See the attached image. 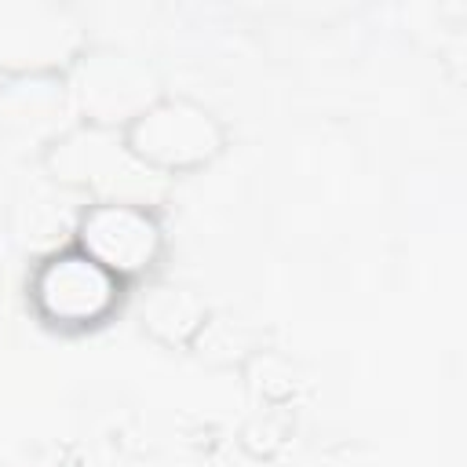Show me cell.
Returning <instances> with one entry per match:
<instances>
[{"label":"cell","mask_w":467,"mask_h":467,"mask_svg":"<svg viewBox=\"0 0 467 467\" xmlns=\"http://www.w3.org/2000/svg\"><path fill=\"white\" fill-rule=\"evenodd\" d=\"M40 164L47 182L66 193H84L88 201H128L146 204L164 193V175L150 171L124 142L117 128L73 124L51 146L40 150Z\"/></svg>","instance_id":"cell-1"},{"label":"cell","mask_w":467,"mask_h":467,"mask_svg":"<svg viewBox=\"0 0 467 467\" xmlns=\"http://www.w3.org/2000/svg\"><path fill=\"white\" fill-rule=\"evenodd\" d=\"M66 84L80 124L117 131H124L142 109H150L164 95L161 77L146 58L109 44H88L66 69Z\"/></svg>","instance_id":"cell-2"},{"label":"cell","mask_w":467,"mask_h":467,"mask_svg":"<svg viewBox=\"0 0 467 467\" xmlns=\"http://www.w3.org/2000/svg\"><path fill=\"white\" fill-rule=\"evenodd\" d=\"M124 142L150 171L168 179L212 164L226 146V128L204 102L161 95L124 128Z\"/></svg>","instance_id":"cell-3"},{"label":"cell","mask_w":467,"mask_h":467,"mask_svg":"<svg viewBox=\"0 0 467 467\" xmlns=\"http://www.w3.org/2000/svg\"><path fill=\"white\" fill-rule=\"evenodd\" d=\"M124 296V281L95 263L77 244L40 255L29 274V306L51 328H95L102 325Z\"/></svg>","instance_id":"cell-4"},{"label":"cell","mask_w":467,"mask_h":467,"mask_svg":"<svg viewBox=\"0 0 467 467\" xmlns=\"http://www.w3.org/2000/svg\"><path fill=\"white\" fill-rule=\"evenodd\" d=\"M88 47L80 18L51 0H0V73H66Z\"/></svg>","instance_id":"cell-5"},{"label":"cell","mask_w":467,"mask_h":467,"mask_svg":"<svg viewBox=\"0 0 467 467\" xmlns=\"http://www.w3.org/2000/svg\"><path fill=\"white\" fill-rule=\"evenodd\" d=\"M73 241L120 281L150 274L164 252V230L157 223V212L128 201H88L77 215Z\"/></svg>","instance_id":"cell-6"},{"label":"cell","mask_w":467,"mask_h":467,"mask_svg":"<svg viewBox=\"0 0 467 467\" xmlns=\"http://www.w3.org/2000/svg\"><path fill=\"white\" fill-rule=\"evenodd\" d=\"M77 124L66 73L4 77L0 84V135L11 142L51 146L66 128Z\"/></svg>","instance_id":"cell-7"},{"label":"cell","mask_w":467,"mask_h":467,"mask_svg":"<svg viewBox=\"0 0 467 467\" xmlns=\"http://www.w3.org/2000/svg\"><path fill=\"white\" fill-rule=\"evenodd\" d=\"M204 317V303L182 285H153L139 303L142 332L164 347H190Z\"/></svg>","instance_id":"cell-8"},{"label":"cell","mask_w":467,"mask_h":467,"mask_svg":"<svg viewBox=\"0 0 467 467\" xmlns=\"http://www.w3.org/2000/svg\"><path fill=\"white\" fill-rule=\"evenodd\" d=\"M190 350H197V358H208L212 365H244L259 347H255V332L230 321V317H204V325L197 328Z\"/></svg>","instance_id":"cell-9"}]
</instances>
